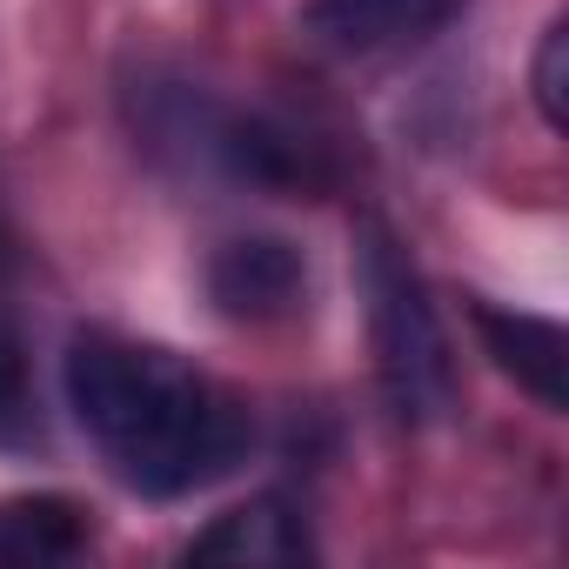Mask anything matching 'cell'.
I'll return each mask as SVG.
<instances>
[{"label": "cell", "mask_w": 569, "mask_h": 569, "mask_svg": "<svg viewBox=\"0 0 569 569\" xmlns=\"http://www.w3.org/2000/svg\"><path fill=\"white\" fill-rule=\"evenodd\" d=\"M362 281H369V322H376V369L389 389V409L402 422H442L456 409V356L436 322V302L422 289L416 261L376 228L362 248Z\"/></svg>", "instance_id": "obj_2"}, {"label": "cell", "mask_w": 569, "mask_h": 569, "mask_svg": "<svg viewBox=\"0 0 569 569\" xmlns=\"http://www.w3.org/2000/svg\"><path fill=\"white\" fill-rule=\"evenodd\" d=\"M208 296L228 322H281L296 316L302 296H309V268L289 241L274 234H248V241H228L214 261H208Z\"/></svg>", "instance_id": "obj_3"}, {"label": "cell", "mask_w": 569, "mask_h": 569, "mask_svg": "<svg viewBox=\"0 0 569 569\" xmlns=\"http://www.w3.org/2000/svg\"><path fill=\"white\" fill-rule=\"evenodd\" d=\"M68 402L101 456L141 496H188L228 476L248 449V416L188 362L121 336H74Z\"/></svg>", "instance_id": "obj_1"}, {"label": "cell", "mask_w": 569, "mask_h": 569, "mask_svg": "<svg viewBox=\"0 0 569 569\" xmlns=\"http://www.w3.org/2000/svg\"><path fill=\"white\" fill-rule=\"evenodd\" d=\"M536 108L549 128H569V28L562 21L536 48Z\"/></svg>", "instance_id": "obj_8"}, {"label": "cell", "mask_w": 569, "mask_h": 569, "mask_svg": "<svg viewBox=\"0 0 569 569\" xmlns=\"http://www.w3.org/2000/svg\"><path fill=\"white\" fill-rule=\"evenodd\" d=\"M21 349H14V336L8 329H0V422H8L14 409H21Z\"/></svg>", "instance_id": "obj_9"}, {"label": "cell", "mask_w": 569, "mask_h": 569, "mask_svg": "<svg viewBox=\"0 0 569 569\" xmlns=\"http://www.w3.org/2000/svg\"><path fill=\"white\" fill-rule=\"evenodd\" d=\"M88 549V516L68 496L0 502V569H54Z\"/></svg>", "instance_id": "obj_6"}, {"label": "cell", "mask_w": 569, "mask_h": 569, "mask_svg": "<svg viewBox=\"0 0 569 569\" xmlns=\"http://www.w3.org/2000/svg\"><path fill=\"white\" fill-rule=\"evenodd\" d=\"M194 562H241V569H274V562H302L309 556V529L302 516L281 502V496H261L248 509H228L214 516L194 542H188Z\"/></svg>", "instance_id": "obj_5"}, {"label": "cell", "mask_w": 569, "mask_h": 569, "mask_svg": "<svg viewBox=\"0 0 569 569\" xmlns=\"http://www.w3.org/2000/svg\"><path fill=\"white\" fill-rule=\"evenodd\" d=\"M476 336L482 349L496 356V369L529 389L542 409H569V336L562 322L549 316H529V309H496V302H476Z\"/></svg>", "instance_id": "obj_4"}, {"label": "cell", "mask_w": 569, "mask_h": 569, "mask_svg": "<svg viewBox=\"0 0 569 569\" xmlns=\"http://www.w3.org/2000/svg\"><path fill=\"white\" fill-rule=\"evenodd\" d=\"M456 0H316V28L342 48H389L442 28Z\"/></svg>", "instance_id": "obj_7"}]
</instances>
